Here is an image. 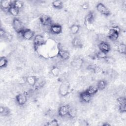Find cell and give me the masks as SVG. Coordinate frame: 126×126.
Here are the masks:
<instances>
[{"label":"cell","mask_w":126,"mask_h":126,"mask_svg":"<svg viewBox=\"0 0 126 126\" xmlns=\"http://www.w3.org/2000/svg\"><path fill=\"white\" fill-rule=\"evenodd\" d=\"M120 32L121 29L118 26L111 28L108 32L107 38L112 42L116 41L118 39Z\"/></svg>","instance_id":"obj_1"},{"label":"cell","mask_w":126,"mask_h":126,"mask_svg":"<svg viewBox=\"0 0 126 126\" xmlns=\"http://www.w3.org/2000/svg\"><path fill=\"white\" fill-rule=\"evenodd\" d=\"M70 87L69 83L66 80L63 81L59 88V93L63 97L67 96L70 93Z\"/></svg>","instance_id":"obj_2"},{"label":"cell","mask_w":126,"mask_h":126,"mask_svg":"<svg viewBox=\"0 0 126 126\" xmlns=\"http://www.w3.org/2000/svg\"><path fill=\"white\" fill-rule=\"evenodd\" d=\"M12 26L14 31L18 34L21 33L25 29L24 24L21 20L17 17H15L12 21Z\"/></svg>","instance_id":"obj_3"},{"label":"cell","mask_w":126,"mask_h":126,"mask_svg":"<svg viewBox=\"0 0 126 126\" xmlns=\"http://www.w3.org/2000/svg\"><path fill=\"white\" fill-rule=\"evenodd\" d=\"M46 43V41L44 36L41 34H37L33 37V44L35 51H36L39 47L44 45Z\"/></svg>","instance_id":"obj_4"},{"label":"cell","mask_w":126,"mask_h":126,"mask_svg":"<svg viewBox=\"0 0 126 126\" xmlns=\"http://www.w3.org/2000/svg\"><path fill=\"white\" fill-rule=\"evenodd\" d=\"M96 10L101 15L105 16L111 15V12L108 7L102 2H98L96 5Z\"/></svg>","instance_id":"obj_5"},{"label":"cell","mask_w":126,"mask_h":126,"mask_svg":"<svg viewBox=\"0 0 126 126\" xmlns=\"http://www.w3.org/2000/svg\"><path fill=\"white\" fill-rule=\"evenodd\" d=\"M28 101V95L25 93H20L15 96V101L21 106H24Z\"/></svg>","instance_id":"obj_6"},{"label":"cell","mask_w":126,"mask_h":126,"mask_svg":"<svg viewBox=\"0 0 126 126\" xmlns=\"http://www.w3.org/2000/svg\"><path fill=\"white\" fill-rule=\"evenodd\" d=\"M35 32L30 29H25L20 34L23 39L30 40L33 38L35 36Z\"/></svg>","instance_id":"obj_7"},{"label":"cell","mask_w":126,"mask_h":126,"mask_svg":"<svg viewBox=\"0 0 126 126\" xmlns=\"http://www.w3.org/2000/svg\"><path fill=\"white\" fill-rule=\"evenodd\" d=\"M39 22L42 26L50 27L53 24V21L51 17L46 14H42L39 16Z\"/></svg>","instance_id":"obj_8"},{"label":"cell","mask_w":126,"mask_h":126,"mask_svg":"<svg viewBox=\"0 0 126 126\" xmlns=\"http://www.w3.org/2000/svg\"><path fill=\"white\" fill-rule=\"evenodd\" d=\"M95 18V14L93 11L89 12L85 16L84 19V23L86 27L90 26L94 22Z\"/></svg>","instance_id":"obj_9"},{"label":"cell","mask_w":126,"mask_h":126,"mask_svg":"<svg viewBox=\"0 0 126 126\" xmlns=\"http://www.w3.org/2000/svg\"><path fill=\"white\" fill-rule=\"evenodd\" d=\"M58 57H59L63 61H67L70 58V53L67 50L63 49L58 46V51L57 53Z\"/></svg>","instance_id":"obj_10"},{"label":"cell","mask_w":126,"mask_h":126,"mask_svg":"<svg viewBox=\"0 0 126 126\" xmlns=\"http://www.w3.org/2000/svg\"><path fill=\"white\" fill-rule=\"evenodd\" d=\"M63 32V27L59 24H53L50 27V32L53 35H59Z\"/></svg>","instance_id":"obj_11"},{"label":"cell","mask_w":126,"mask_h":126,"mask_svg":"<svg viewBox=\"0 0 126 126\" xmlns=\"http://www.w3.org/2000/svg\"><path fill=\"white\" fill-rule=\"evenodd\" d=\"M92 96L89 94L86 91L82 92L79 94V98L81 102L84 103L90 102Z\"/></svg>","instance_id":"obj_12"},{"label":"cell","mask_w":126,"mask_h":126,"mask_svg":"<svg viewBox=\"0 0 126 126\" xmlns=\"http://www.w3.org/2000/svg\"><path fill=\"white\" fill-rule=\"evenodd\" d=\"M69 109V104H63L60 106L58 114L61 118H64L68 115V111Z\"/></svg>","instance_id":"obj_13"},{"label":"cell","mask_w":126,"mask_h":126,"mask_svg":"<svg viewBox=\"0 0 126 126\" xmlns=\"http://www.w3.org/2000/svg\"><path fill=\"white\" fill-rule=\"evenodd\" d=\"M84 61V60L80 58H75L71 63V66L74 70L80 69L83 65Z\"/></svg>","instance_id":"obj_14"},{"label":"cell","mask_w":126,"mask_h":126,"mask_svg":"<svg viewBox=\"0 0 126 126\" xmlns=\"http://www.w3.org/2000/svg\"><path fill=\"white\" fill-rule=\"evenodd\" d=\"M98 48L99 51L108 54L111 51L110 44L107 41H102L98 43Z\"/></svg>","instance_id":"obj_15"},{"label":"cell","mask_w":126,"mask_h":126,"mask_svg":"<svg viewBox=\"0 0 126 126\" xmlns=\"http://www.w3.org/2000/svg\"><path fill=\"white\" fill-rule=\"evenodd\" d=\"M38 78L34 75H28L26 77V83L31 87H34L38 81Z\"/></svg>","instance_id":"obj_16"},{"label":"cell","mask_w":126,"mask_h":126,"mask_svg":"<svg viewBox=\"0 0 126 126\" xmlns=\"http://www.w3.org/2000/svg\"><path fill=\"white\" fill-rule=\"evenodd\" d=\"M71 44L72 47L75 48H82L83 46V43L82 39L79 36H75L71 41Z\"/></svg>","instance_id":"obj_17"},{"label":"cell","mask_w":126,"mask_h":126,"mask_svg":"<svg viewBox=\"0 0 126 126\" xmlns=\"http://www.w3.org/2000/svg\"><path fill=\"white\" fill-rule=\"evenodd\" d=\"M13 1L9 0H1L0 1V7L2 10L8 11V9L12 5Z\"/></svg>","instance_id":"obj_18"},{"label":"cell","mask_w":126,"mask_h":126,"mask_svg":"<svg viewBox=\"0 0 126 126\" xmlns=\"http://www.w3.org/2000/svg\"><path fill=\"white\" fill-rule=\"evenodd\" d=\"M80 26L77 24H73L69 27L70 32L73 35L77 34L80 30Z\"/></svg>","instance_id":"obj_19"},{"label":"cell","mask_w":126,"mask_h":126,"mask_svg":"<svg viewBox=\"0 0 126 126\" xmlns=\"http://www.w3.org/2000/svg\"><path fill=\"white\" fill-rule=\"evenodd\" d=\"M11 110L9 107L4 106L0 107V114L3 117H8L10 115Z\"/></svg>","instance_id":"obj_20"},{"label":"cell","mask_w":126,"mask_h":126,"mask_svg":"<svg viewBox=\"0 0 126 126\" xmlns=\"http://www.w3.org/2000/svg\"><path fill=\"white\" fill-rule=\"evenodd\" d=\"M52 6L56 10H61L63 8V3L62 1L60 0H54L51 3Z\"/></svg>","instance_id":"obj_21"},{"label":"cell","mask_w":126,"mask_h":126,"mask_svg":"<svg viewBox=\"0 0 126 126\" xmlns=\"http://www.w3.org/2000/svg\"><path fill=\"white\" fill-rule=\"evenodd\" d=\"M50 72L52 75L54 77H58L60 75V72H61V69L60 68L57 66V65H53L51 67V70H50Z\"/></svg>","instance_id":"obj_22"},{"label":"cell","mask_w":126,"mask_h":126,"mask_svg":"<svg viewBox=\"0 0 126 126\" xmlns=\"http://www.w3.org/2000/svg\"><path fill=\"white\" fill-rule=\"evenodd\" d=\"M107 83L106 80L104 79H100L97 83L96 87L99 91L104 90L107 87Z\"/></svg>","instance_id":"obj_23"},{"label":"cell","mask_w":126,"mask_h":126,"mask_svg":"<svg viewBox=\"0 0 126 126\" xmlns=\"http://www.w3.org/2000/svg\"><path fill=\"white\" fill-rule=\"evenodd\" d=\"M85 91L89 94H90L92 96H93L97 93V92L98 91V90L96 86H95L94 85H91Z\"/></svg>","instance_id":"obj_24"},{"label":"cell","mask_w":126,"mask_h":126,"mask_svg":"<svg viewBox=\"0 0 126 126\" xmlns=\"http://www.w3.org/2000/svg\"><path fill=\"white\" fill-rule=\"evenodd\" d=\"M20 10L15 7H14L13 6H11L8 10L7 12L8 13L11 15L12 16L16 17L17 16L19 15L20 13Z\"/></svg>","instance_id":"obj_25"},{"label":"cell","mask_w":126,"mask_h":126,"mask_svg":"<svg viewBox=\"0 0 126 126\" xmlns=\"http://www.w3.org/2000/svg\"><path fill=\"white\" fill-rule=\"evenodd\" d=\"M117 51L120 54L126 55V44L124 43H120L117 46Z\"/></svg>","instance_id":"obj_26"},{"label":"cell","mask_w":126,"mask_h":126,"mask_svg":"<svg viewBox=\"0 0 126 126\" xmlns=\"http://www.w3.org/2000/svg\"><path fill=\"white\" fill-rule=\"evenodd\" d=\"M8 60L5 56H1L0 58V68H4L8 65Z\"/></svg>","instance_id":"obj_27"},{"label":"cell","mask_w":126,"mask_h":126,"mask_svg":"<svg viewBox=\"0 0 126 126\" xmlns=\"http://www.w3.org/2000/svg\"><path fill=\"white\" fill-rule=\"evenodd\" d=\"M24 2L22 0H13V3H12V5L14 7L19 9H21L22 8H23L24 7Z\"/></svg>","instance_id":"obj_28"},{"label":"cell","mask_w":126,"mask_h":126,"mask_svg":"<svg viewBox=\"0 0 126 126\" xmlns=\"http://www.w3.org/2000/svg\"><path fill=\"white\" fill-rule=\"evenodd\" d=\"M107 54L104 53L102 51H100L99 50V51H97L95 53V58L98 59H102V60H105L106 57H107Z\"/></svg>","instance_id":"obj_29"},{"label":"cell","mask_w":126,"mask_h":126,"mask_svg":"<svg viewBox=\"0 0 126 126\" xmlns=\"http://www.w3.org/2000/svg\"><path fill=\"white\" fill-rule=\"evenodd\" d=\"M45 125L49 126H58L59 125V124L58 120L57 119L54 118L50 122H47Z\"/></svg>","instance_id":"obj_30"},{"label":"cell","mask_w":126,"mask_h":126,"mask_svg":"<svg viewBox=\"0 0 126 126\" xmlns=\"http://www.w3.org/2000/svg\"><path fill=\"white\" fill-rule=\"evenodd\" d=\"M118 109L120 113H125L126 110V103L119 104Z\"/></svg>","instance_id":"obj_31"},{"label":"cell","mask_w":126,"mask_h":126,"mask_svg":"<svg viewBox=\"0 0 126 126\" xmlns=\"http://www.w3.org/2000/svg\"><path fill=\"white\" fill-rule=\"evenodd\" d=\"M104 60L105 61L106 63L109 64H113L115 62V59L112 56H107L106 58Z\"/></svg>","instance_id":"obj_32"},{"label":"cell","mask_w":126,"mask_h":126,"mask_svg":"<svg viewBox=\"0 0 126 126\" xmlns=\"http://www.w3.org/2000/svg\"><path fill=\"white\" fill-rule=\"evenodd\" d=\"M7 32L2 28H0V38H4V37H5L6 34H7Z\"/></svg>","instance_id":"obj_33"},{"label":"cell","mask_w":126,"mask_h":126,"mask_svg":"<svg viewBox=\"0 0 126 126\" xmlns=\"http://www.w3.org/2000/svg\"><path fill=\"white\" fill-rule=\"evenodd\" d=\"M81 8L83 9L84 10H86L88 9L90 7V4L88 2H84L81 5Z\"/></svg>","instance_id":"obj_34"}]
</instances>
